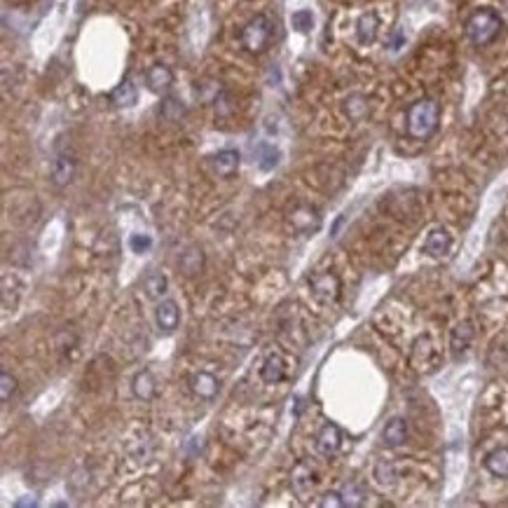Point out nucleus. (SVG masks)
Here are the masks:
<instances>
[{
  "label": "nucleus",
  "mask_w": 508,
  "mask_h": 508,
  "mask_svg": "<svg viewBox=\"0 0 508 508\" xmlns=\"http://www.w3.org/2000/svg\"><path fill=\"white\" fill-rule=\"evenodd\" d=\"M291 22H293V29H298L300 33H305V31L312 29V12H307V10L295 12V15L291 17Z\"/></svg>",
  "instance_id": "30"
},
{
  "label": "nucleus",
  "mask_w": 508,
  "mask_h": 508,
  "mask_svg": "<svg viewBox=\"0 0 508 508\" xmlns=\"http://www.w3.org/2000/svg\"><path fill=\"white\" fill-rule=\"evenodd\" d=\"M440 122V106L434 99H420L408 111V134L417 141L434 136Z\"/></svg>",
  "instance_id": "1"
},
{
  "label": "nucleus",
  "mask_w": 508,
  "mask_h": 508,
  "mask_svg": "<svg viewBox=\"0 0 508 508\" xmlns=\"http://www.w3.org/2000/svg\"><path fill=\"white\" fill-rule=\"evenodd\" d=\"M145 85H148L150 92L166 94L171 89V85H173V73L169 70V66H164V63H155V66L148 68Z\"/></svg>",
  "instance_id": "13"
},
{
  "label": "nucleus",
  "mask_w": 508,
  "mask_h": 508,
  "mask_svg": "<svg viewBox=\"0 0 508 508\" xmlns=\"http://www.w3.org/2000/svg\"><path fill=\"white\" fill-rule=\"evenodd\" d=\"M17 391V379L10 375V372H3L0 375V396H3V403H8Z\"/></svg>",
  "instance_id": "27"
},
{
  "label": "nucleus",
  "mask_w": 508,
  "mask_h": 508,
  "mask_svg": "<svg viewBox=\"0 0 508 508\" xmlns=\"http://www.w3.org/2000/svg\"><path fill=\"white\" fill-rule=\"evenodd\" d=\"M132 391L138 401H152L157 394V379L150 370H141L132 379Z\"/></svg>",
  "instance_id": "14"
},
{
  "label": "nucleus",
  "mask_w": 508,
  "mask_h": 508,
  "mask_svg": "<svg viewBox=\"0 0 508 508\" xmlns=\"http://www.w3.org/2000/svg\"><path fill=\"white\" fill-rule=\"evenodd\" d=\"M143 291L150 300H162L166 293V276L162 272H150L143 279Z\"/></svg>",
  "instance_id": "22"
},
{
  "label": "nucleus",
  "mask_w": 508,
  "mask_h": 508,
  "mask_svg": "<svg viewBox=\"0 0 508 508\" xmlns=\"http://www.w3.org/2000/svg\"><path fill=\"white\" fill-rule=\"evenodd\" d=\"M405 438H408V424L401 417H394V420L387 422V427L382 431V440L387 447H401Z\"/></svg>",
  "instance_id": "17"
},
{
  "label": "nucleus",
  "mask_w": 508,
  "mask_h": 508,
  "mask_svg": "<svg viewBox=\"0 0 508 508\" xmlns=\"http://www.w3.org/2000/svg\"><path fill=\"white\" fill-rule=\"evenodd\" d=\"M159 113H162V118H164V120L178 122V120L183 118L185 108H183L181 101H176V99H171V96H166V99L162 101V108H159Z\"/></svg>",
  "instance_id": "25"
},
{
  "label": "nucleus",
  "mask_w": 508,
  "mask_h": 508,
  "mask_svg": "<svg viewBox=\"0 0 508 508\" xmlns=\"http://www.w3.org/2000/svg\"><path fill=\"white\" fill-rule=\"evenodd\" d=\"M255 162H258V166L262 171L274 169L276 162H279V150L269 143H260L258 150H255Z\"/></svg>",
  "instance_id": "24"
},
{
  "label": "nucleus",
  "mask_w": 508,
  "mask_h": 508,
  "mask_svg": "<svg viewBox=\"0 0 508 508\" xmlns=\"http://www.w3.org/2000/svg\"><path fill=\"white\" fill-rule=\"evenodd\" d=\"M342 499H344V506H361L365 501V492L361 485H356V482H349V485H344L342 490Z\"/></svg>",
  "instance_id": "26"
},
{
  "label": "nucleus",
  "mask_w": 508,
  "mask_h": 508,
  "mask_svg": "<svg viewBox=\"0 0 508 508\" xmlns=\"http://www.w3.org/2000/svg\"><path fill=\"white\" fill-rule=\"evenodd\" d=\"M452 248V235L447 232L445 228H434L424 241V253L431 255V258H445Z\"/></svg>",
  "instance_id": "8"
},
{
  "label": "nucleus",
  "mask_w": 508,
  "mask_h": 508,
  "mask_svg": "<svg viewBox=\"0 0 508 508\" xmlns=\"http://www.w3.org/2000/svg\"><path fill=\"white\" fill-rule=\"evenodd\" d=\"M377 31H379V19L375 12H365L361 19L356 22V38L361 45H372L377 40Z\"/></svg>",
  "instance_id": "18"
},
{
  "label": "nucleus",
  "mask_w": 508,
  "mask_h": 508,
  "mask_svg": "<svg viewBox=\"0 0 508 508\" xmlns=\"http://www.w3.org/2000/svg\"><path fill=\"white\" fill-rule=\"evenodd\" d=\"M272 38H274V24L269 22V17L258 15V17L251 19L246 26L241 29L239 42H241V47L246 49V52L262 54L269 47V45H272Z\"/></svg>",
  "instance_id": "3"
},
{
  "label": "nucleus",
  "mask_w": 508,
  "mask_h": 508,
  "mask_svg": "<svg viewBox=\"0 0 508 508\" xmlns=\"http://www.w3.org/2000/svg\"><path fill=\"white\" fill-rule=\"evenodd\" d=\"M317 482H319V478H317V471H314L312 464H307V461H300V464L293 468V473H291V490H293V494L300 501L310 499V494L314 492Z\"/></svg>",
  "instance_id": "5"
},
{
  "label": "nucleus",
  "mask_w": 508,
  "mask_h": 508,
  "mask_svg": "<svg viewBox=\"0 0 508 508\" xmlns=\"http://www.w3.org/2000/svg\"><path fill=\"white\" fill-rule=\"evenodd\" d=\"M314 445H317V452L321 457H333L338 454L340 445H342V431H340L335 424H324L321 431L317 434V440H314Z\"/></svg>",
  "instance_id": "6"
},
{
  "label": "nucleus",
  "mask_w": 508,
  "mask_h": 508,
  "mask_svg": "<svg viewBox=\"0 0 508 508\" xmlns=\"http://www.w3.org/2000/svg\"><path fill=\"white\" fill-rule=\"evenodd\" d=\"M288 225L293 228V232H312L319 228V211L312 207H295L288 214Z\"/></svg>",
  "instance_id": "11"
},
{
  "label": "nucleus",
  "mask_w": 508,
  "mask_h": 508,
  "mask_svg": "<svg viewBox=\"0 0 508 508\" xmlns=\"http://www.w3.org/2000/svg\"><path fill=\"white\" fill-rule=\"evenodd\" d=\"M375 478H377V482H379V485H382V487H389L391 482H394V466L387 464V461L377 464V468H375Z\"/></svg>",
  "instance_id": "29"
},
{
  "label": "nucleus",
  "mask_w": 508,
  "mask_h": 508,
  "mask_svg": "<svg viewBox=\"0 0 508 508\" xmlns=\"http://www.w3.org/2000/svg\"><path fill=\"white\" fill-rule=\"evenodd\" d=\"M344 113H347V118L354 120V122L363 120L365 113H368V101H365V96L351 94L349 99L344 101Z\"/></svg>",
  "instance_id": "23"
},
{
  "label": "nucleus",
  "mask_w": 508,
  "mask_h": 508,
  "mask_svg": "<svg viewBox=\"0 0 508 508\" xmlns=\"http://www.w3.org/2000/svg\"><path fill=\"white\" fill-rule=\"evenodd\" d=\"M340 293H342V284L333 272H319L310 279V295L321 307L338 305Z\"/></svg>",
  "instance_id": "4"
},
{
  "label": "nucleus",
  "mask_w": 508,
  "mask_h": 508,
  "mask_svg": "<svg viewBox=\"0 0 508 508\" xmlns=\"http://www.w3.org/2000/svg\"><path fill=\"white\" fill-rule=\"evenodd\" d=\"M73 176H75V159H73V155H70L68 150L56 152V157L52 162V181H54V185L63 188V185H68L70 181H73Z\"/></svg>",
  "instance_id": "12"
},
{
  "label": "nucleus",
  "mask_w": 508,
  "mask_h": 508,
  "mask_svg": "<svg viewBox=\"0 0 508 508\" xmlns=\"http://www.w3.org/2000/svg\"><path fill=\"white\" fill-rule=\"evenodd\" d=\"M473 324L471 321H461V324H457L452 328V333H450V347H452V354L454 356H459V354H464L468 347L473 342Z\"/></svg>",
  "instance_id": "15"
},
{
  "label": "nucleus",
  "mask_w": 508,
  "mask_h": 508,
  "mask_svg": "<svg viewBox=\"0 0 508 508\" xmlns=\"http://www.w3.org/2000/svg\"><path fill=\"white\" fill-rule=\"evenodd\" d=\"M501 31V17L490 8L475 10L466 22V35L473 45H490Z\"/></svg>",
  "instance_id": "2"
},
{
  "label": "nucleus",
  "mask_w": 508,
  "mask_h": 508,
  "mask_svg": "<svg viewBox=\"0 0 508 508\" xmlns=\"http://www.w3.org/2000/svg\"><path fill=\"white\" fill-rule=\"evenodd\" d=\"M136 99H138V92H136V87H134L132 80H125L122 85L115 87L113 94H111V101L118 108H129V106L136 104Z\"/></svg>",
  "instance_id": "21"
},
{
  "label": "nucleus",
  "mask_w": 508,
  "mask_h": 508,
  "mask_svg": "<svg viewBox=\"0 0 508 508\" xmlns=\"http://www.w3.org/2000/svg\"><path fill=\"white\" fill-rule=\"evenodd\" d=\"M129 248L134 251V253H148V251L152 248V239H150V235H132L129 237Z\"/></svg>",
  "instance_id": "28"
},
{
  "label": "nucleus",
  "mask_w": 508,
  "mask_h": 508,
  "mask_svg": "<svg viewBox=\"0 0 508 508\" xmlns=\"http://www.w3.org/2000/svg\"><path fill=\"white\" fill-rule=\"evenodd\" d=\"M155 321L157 328L162 333H173L181 324V310H178L176 300H162L155 310Z\"/></svg>",
  "instance_id": "10"
},
{
  "label": "nucleus",
  "mask_w": 508,
  "mask_h": 508,
  "mask_svg": "<svg viewBox=\"0 0 508 508\" xmlns=\"http://www.w3.org/2000/svg\"><path fill=\"white\" fill-rule=\"evenodd\" d=\"M190 389L199 401H214L221 391V384H218L216 375H211L207 370H199L190 377Z\"/></svg>",
  "instance_id": "7"
},
{
  "label": "nucleus",
  "mask_w": 508,
  "mask_h": 508,
  "mask_svg": "<svg viewBox=\"0 0 508 508\" xmlns=\"http://www.w3.org/2000/svg\"><path fill=\"white\" fill-rule=\"evenodd\" d=\"M321 508H344V499L342 492H328L324 499H321Z\"/></svg>",
  "instance_id": "31"
},
{
  "label": "nucleus",
  "mask_w": 508,
  "mask_h": 508,
  "mask_svg": "<svg viewBox=\"0 0 508 508\" xmlns=\"http://www.w3.org/2000/svg\"><path fill=\"white\" fill-rule=\"evenodd\" d=\"M260 377L265 384H279L286 379V358L279 351H269L262 361Z\"/></svg>",
  "instance_id": "9"
},
{
  "label": "nucleus",
  "mask_w": 508,
  "mask_h": 508,
  "mask_svg": "<svg viewBox=\"0 0 508 508\" xmlns=\"http://www.w3.org/2000/svg\"><path fill=\"white\" fill-rule=\"evenodd\" d=\"M485 468L494 478H508V447H497L485 457Z\"/></svg>",
  "instance_id": "20"
},
{
  "label": "nucleus",
  "mask_w": 508,
  "mask_h": 508,
  "mask_svg": "<svg viewBox=\"0 0 508 508\" xmlns=\"http://www.w3.org/2000/svg\"><path fill=\"white\" fill-rule=\"evenodd\" d=\"M211 164H214V171L218 173V176L230 178L232 173H237V169H239V152L237 150H221L214 155Z\"/></svg>",
  "instance_id": "16"
},
{
  "label": "nucleus",
  "mask_w": 508,
  "mask_h": 508,
  "mask_svg": "<svg viewBox=\"0 0 508 508\" xmlns=\"http://www.w3.org/2000/svg\"><path fill=\"white\" fill-rule=\"evenodd\" d=\"M178 265H181V272L185 276H195L204 269V253L199 246H188L181 253V260H178Z\"/></svg>",
  "instance_id": "19"
}]
</instances>
